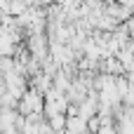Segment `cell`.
Listing matches in <instances>:
<instances>
[{
	"instance_id": "1",
	"label": "cell",
	"mask_w": 134,
	"mask_h": 134,
	"mask_svg": "<svg viewBox=\"0 0 134 134\" xmlns=\"http://www.w3.org/2000/svg\"><path fill=\"white\" fill-rule=\"evenodd\" d=\"M85 127H87V120H82L80 115L68 120V134H85Z\"/></svg>"
}]
</instances>
